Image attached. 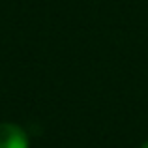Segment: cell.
<instances>
[{
	"mask_svg": "<svg viewBox=\"0 0 148 148\" xmlns=\"http://www.w3.org/2000/svg\"><path fill=\"white\" fill-rule=\"evenodd\" d=\"M141 148H148V141L145 143V145H141Z\"/></svg>",
	"mask_w": 148,
	"mask_h": 148,
	"instance_id": "7a4b0ae2",
	"label": "cell"
},
{
	"mask_svg": "<svg viewBox=\"0 0 148 148\" xmlns=\"http://www.w3.org/2000/svg\"><path fill=\"white\" fill-rule=\"evenodd\" d=\"M0 148H30L26 131L11 122H0Z\"/></svg>",
	"mask_w": 148,
	"mask_h": 148,
	"instance_id": "6da1fadb",
	"label": "cell"
}]
</instances>
